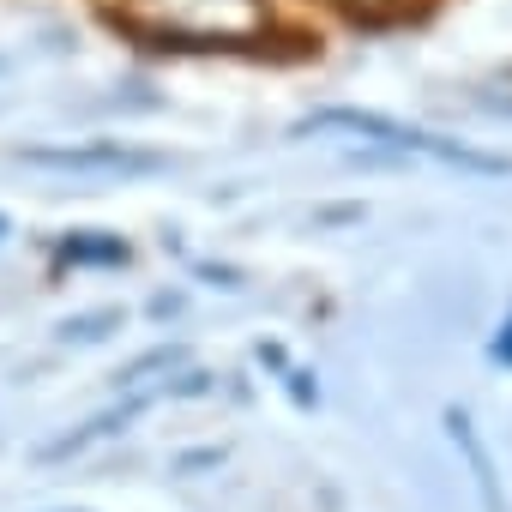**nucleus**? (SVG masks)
Segmentation results:
<instances>
[{
	"label": "nucleus",
	"instance_id": "1",
	"mask_svg": "<svg viewBox=\"0 0 512 512\" xmlns=\"http://www.w3.org/2000/svg\"><path fill=\"white\" fill-rule=\"evenodd\" d=\"M302 133H350L374 151H404V157H434L446 169H470V175H506L512 163L506 157H488V151H470L458 139H440V133H422V127H404V121H386L374 109H320L314 121H302Z\"/></svg>",
	"mask_w": 512,
	"mask_h": 512
},
{
	"label": "nucleus",
	"instance_id": "2",
	"mask_svg": "<svg viewBox=\"0 0 512 512\" xmlns=\"http://www.w3.org/2000/svg\"><path fill=\"white\" fill-rule=\"evenodd\" d=\"M31 169H67V175H157L163 157L121 145V139H91V145H31L19 151Z\"/></svg>",
	"mask_w": 512,
	"mask_h": 512
},
{
	"label": "nucleus",
	"instance_id": "3",
	"mask_svg": "<svg viewBox=\"0 0 512 512\" xmlns=\"http://www.w3.org/2000/svg\"><path fill=\"white\" fill-rule=\"evenodd\" d=\"M61 260H73V266H91V260L121 266V260H127V247H121V241H61Z\"/></svg>",
	"mask_w": 512,
	"mask_h": 512
},
{
	"label": "nucleus",
	"instance_id": "4",
	"mask_svg": "<svg viewBox=\"0 0 512 512\" xmlns=\"http://www.w3.org/2000/svg\"><path fill=\"white\" fill-rule=\"evenodd\" d=\"M115 320H121V314H91V320H67V326H61V338H67V344H73V338H103V326H115Z\"/></svg>",
	"mask_w": 512,
	"mask_h": 512
},
{
	"label": "nucleus",
	"instance_id": "5",
	"mask_svg": "<svg viewBox=\"0 0 512 512\" xmlns=\"http://www.w3.org/2000/svg\"><path fill=\"white\" fill-rule=\"evenodd\" d=\"M494 356H506V362H512V326L500 332V344H494Z\"/></svg>",
	"mask_w": 512,
	"mask_h": 512
},
{
	"label": "nucleus",
	"instance_id": "6",
	"mask_svg": "<svg viewBox=\"0 0 512 512\" xmlns=\"http://www.w3.org/2000/svg\"><path fill=\"white\" fill-rule=\"evenodd\" d=\"M0 235H7V217H0Z\"/></svg>",
	"mask_w": 512,
	"mask_h": 512
}]
</instances>
